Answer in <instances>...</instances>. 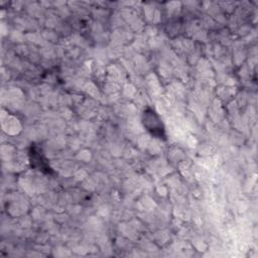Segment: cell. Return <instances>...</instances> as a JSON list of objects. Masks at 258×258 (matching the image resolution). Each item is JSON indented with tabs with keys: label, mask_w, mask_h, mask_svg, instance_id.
<instances>
[{
	"label": "cell",
	"mask_w": 258,
	"mask_h": 258,
	"mask_svg": "<svg viewBox=\"0 0 258 258\" xmlns=\"http://www.w3.org/2000/svg\"><path fill=\"white\" fill-rule=\"evenodd\" d=\"M30 162L31 165H33L34 167H36L38 170H46V172L49 171V167H48V162L47 159L43 156L41 150L38 147H35L34 145L31 146V150H30Z\"/></svg>",
	"instance_id": "obj_2"
},
{
	"label": "cell",
	"mask_w": 258,
	"mask_h": 258,
	"mask_svg": "<svg viewBox=\"0 0 258 258\" xmlns=\"http://www.w3.org/2000/svg\"><path fill=\"white\" fill-rule=\"evenodd\" d=\"M141 122L145 130L154 138L166 140V132L163 122L158 113L150 107L143 110L141 114Z\"/></svg>",
	"instance_id": "obj_1"
}]
</instances>
